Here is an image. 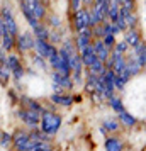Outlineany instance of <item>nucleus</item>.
I'll return each mask as SVG.
<instances>
[{
    "mask_svg": "<svg viewBox=\"0 0 146 151\" xmlns=\"http://www.w3.org/2000/svg\"><path fill=\"white\" fill-rule=\"evenodd\" d=\"M39 121H41V131L44 134H49V136H53L58 132L60 129V126H61V117L56 116L55 112H49V110H44L39 117Z\"/></svg>",
    "mask_w": 146,
    "mask_h": 151,
    "instance_id": "obj_1",
    "label": "nucleus"
},
{
    "mask_svg": "<svg viewBox=\"0 0 146 151\" xmlns=\"http://www.w3.org/2000/svg\"><path fill=\"white\" fill-rule=\"evenodd\" d=\"M75 29L78 34H92L90 19H88V9H80L75 12Z\"/></svg>",
    "mask_w": 146,
    "mask_h": 151,
    "instance_id": "obj_2",
    "label": "nucleus"
},
{
    "mask_svg": "<svg viewBox=\"0 0 146 151\" xmlns=\"http://www.w3.org/2000/svg\"><path fill=\"white\" fill-rule=\"evenodd\" d=\"M0 15H2V22H4V27H5V31H7L9 34L15 39V37H17V34H19V27H17V22H15V19H14L12 10H10L9 7H2Z\"/></svg>",
    "mask_w": 146,
    "mask_h": 151,
    "instance_id": "obj_3",
    "label": "nucleus"
},
{
    "mask_svg": "<svg viewBox=\"0 0 146 151\" xmlns=\"http://www.w3.org/2000/svg\"><path fill=\"white\" fill-rule=\"evenodd\" d=\"M34 48H36L37 55L41 56V58H51L53 55L58 53V49H56L53 44H49L48 41H42V39H36L34 41Z\"/></svg>",
    "mask_w": 146,
    "mask_h": 151,
    "instance_id": "obj_4",
    "label": "nucleus"
},
{
    "mask_svg": "<svg viewBox=\"0 0 146 151\" xmlns=\"http://www.w3.org/2000/svg\"><path fill=\"white\" fill-rule=\"evenodd\" d=\"M34 36H31V32H22V34H17L15 37V42L21 51H27V49L34 48Z\"/></svg>",
    "mask_w": 146,
    "mask_h": 151,
    "instance_id": "obj_5",
    "label": "nucleus"
},
{
    "mask_svg": "<svg viewBox=\"0 0 146 151\" xmlns=\"http://www.w3.org/2000/svg\"><path fill=\"white\" fill-rule=\"evenodd\" d=\"M27 2L29 9H31V12L34 15L37 21H42L44 19V15H46V7H44V4H42L41 0H26Z\"/></svg>",
    "mask_w": 146,
    "mask_h": 151,
    "instance_id": "obj_6",
    "label": "nucleus"
},
{
    "mask_svg": "<svg viewBox=\"0 0 146 151\" xmlns=\"http://www.w3.org/2000/svg\"><path fill=\"white\" fill-rule=\"evenodd\" d=\"M19 117H21L24 122L27 124V126H31V127H36L37 124H39V114L37 112H34V110H29V109H22L19 110Z\"/></svg>",
    "mask_w": 146,
    "mask_h": 151,
    "instance_id": "obj_7",
    "label": "nucleus"
},
{
    "mask_svg": "<svg viewBox=\"0 0 146 151\" xmlns=\"http://www.w3.org/2000/svg\"><path fill=\"white\" fill-rule=\"evenodd\" d=\"M92 46H93V51H95V56H97V60L100 61H105L109 56H111V49L105 48L102 39H95V41L92 42Z\"/></svg>",
    "mask_w": 146,
    "mask_h": 151,
    "instance_id": "obj_8",
    "label": "nucleus"
},
{
    "mask_svg": "<svg viewBox=\"0 0 146 151\" xmlns=\"http://www.w3.org/2000/svg\"><path fill=\"white\" fill-rule=\"evenodd\" d=\"M95 60H97V56H95L93 46H92V44H88V46H87L82 53H80V61H82V65H83V66H90Z\"/></svg>",
    "mask_w": 146,
    "mask_h": 151,
    "instance_id": "obj_9",
    "label": "nucleus"
},
{
    "mask_svg": "<svg viewBox=\"0 0 146 151\" xmlns=\"http://www.w3.org/2000/svg\"><path fill=\"white\" fill-rule=\"evenodd\" d=\"M124 41L127 46H138L139 42L143 41L141 39V34H139L136 29H127V31H124Z\"/></svg>",
    "mask_w": 146,
    "mask_h": 151,
    "instance_id": "obj_10",
    "label": "nucleus"
},
{
    "mask_svg": "<svg viewBox=\"0 0 146 151\" xmlns=\"http://www.w3.org/2000/svg\"><path fill=\"white\" fill-rule=\"evenodd\" d=\"M12 137H14V144L17 148V151H26V146L29 143L27 132H15V136H12Z\"/></svg>",
    "mask_w": 146,
    "mask_h": 151,
    "instance_id": "obj_11",
    "label": "nucleus"
},
{
    "mask_svg": "<svg viewBox=\"0 0 146 151\" xmlns=\"http://www.w3.org/2000/svg\"><path fill=\"white\" fill-rule=\"evenodd\" d=\"M134 56H136V60H138L139 66L145 68V65H146V44L143 41L139 42L138 46H134Z\"/></svg>",
    "mask_w": 146,
    "mask_h": 151,
    "instance_id": "obj_12",
    "label": "nucleus"
},
{
    "mask_svg": "<svg viewBox=\"0 0 146 151\" xmlns=\"http://www.w3.org/2000/svg\"><path fill=\"white\" fill-rule=\"evenodd\" d=\"M92 37L93 36L92 34H78L77 36V41H75V44H77V51H78V55L83 51L88 44H92Z\"/></svg>",
    "mask_w": 146,
    "mask_h": 151,
    "instance_id": "obj_13",
    "label": "nucleus"
},
{
    "mask_svg": "<svg viewBox=\"0 0 146 151\" xmlns=\"http://www.w3.org/2000/svg\"><path fill=\"white\" fill-rule=\"evenodd\" d=\"M53 82L58 85V87H61V88H71L73 87V83H71V78L70 76H63L60 73H53Z\"/></svg>",
    "mask_w": 146,
    "mask_h": 151,
    "instance_id": "obj_14",
    "label": "nucleus"
},
{
    "mask_svg": "<svg viewBox=\"0 0 146 151\" xmlns=\"http://www.w3.org/2000/svg\"><path fill=\"white\" fill-rule=\"evenodd\" d=\"M124 63H126V70L129 71V75H136V73H139L141 66H139V63H138V60H136V56L134 55L129 56L127 60H124Z\"/></svg>",
    "mask_w": 146,
    "mask_h": 151,
    "instance_id": "obj_15",
    "label": "nucleus"
},
{
    "mask_svg": "<svg viewBox=\"0 0 146 151\" xmlns=\"http://www.w3.org/2000/svg\"><path fill=\"white\" fill-rule=\"evenodd\" d=\"M122 150H124V146H122V143L119 141L117 137H107L105 151H122Z\"/></svg>",
    "mask_w": 146,
    "mask_h": 151,
    "instance_id": "obj_16",
    "label": "nucleus"
},
{
    "mask_svg": "<svg viewBox=\"0 0 146 151\" xmlns=\"http://www.w3.org/2000/svg\"><path fill=\"white\" fill-rule=\"evenodd\" d=\"M32 32H34V39H42V41H48L49 31H48V27H44L42 24H37L36 27H32Z\"/></svg>",
    "mask_w": 146,
    "mask_h": 151,
    "instance_id": "obj_17",
    "label": "nucleus"
},
{
    "mask_svg": "<svg viewBox=\"0 0 146 151\" xmlns=\"http://www.w3.org/2000/svg\"><path fill=\"white\" fill-rule=\"evenodd\" d=\"M104 71H105V65H104V61H100V60H95V61L88 66V73H90V75L100 76Z\"/></svg>",
    "mask_w": 146,
    "mask_h": 151,
    "instance_id": "obj_18",
    "label": "nucleus"
},
{
    "mask_svg": "<svg viewBox=\"0 0 146 151\" xmlns=\"http://www.w3.org/2000/svg\"><path fill=\"white\" fill-rule=\"evenodd\" d=\"M15 44V39L12 37V36L9 34V32H5V34L2 36V41H0V48L4 49V51H10V49L14 48Z\"/></svg>",
    "mask_w": 146,
    "mask_h": 151,
    "instance_id": "obj_19",
    "label": "nucleus"
},
{
    "mask_svg": "<svg viewBox=\"0 0 146 151\" xmlns=\"http://www.w3.org/2000/svg\"><path fill=\"white\" fill-rule=\"evenodd\" d=\"M51 100H53L55 104H61V105H71V104H73V97L55 93V95H51Z\"/></svg>",
    "mask_w": 146,
    "mask_h": 151,
    "instance_id": "obj_20",
    "label": "nucleus"
},
{
    "mask_svg": "<svg viewBox=\"0 0 146 151\" xmlns=\"http://www.w3.org/2000/svg\"><path fill=\"white\" fill-rule=\"evenodd\" d=\"M119 117H121V122L124 124V126H127V127H132V126H136V122H138V121H136L131 114H127L126 110H122V112L119 114Z\"/></svg>",
    "mask_w": 146,
    "mask_h": 151,
    "instance_id": "obj_21",
    "label": "nucleus"
},
{
    "mask_svg": "<svg viewBox=\"0 0 146 151\" xmlns=\"http://www.w3.org/2000/svg\"><path fill=\"white\" fill-rule=\"evenodd\" d=\"M109 104H111V107H112L114 110H116L117 114H121V112L124 110V105H122V100H121L119 97H111V99H109Z\"/></svg>",
    "mask_w": 146,
    "mask_h": 151,
    "instance_id": "obj_22",
    "label": "nucleus"
},
{
    "mask_svg": "<svg viewBox=\"0 0 146 151\" xmlns=\"http://www.w3.org/2000/svg\"><path fill=\"white\" fill-rule=\"evenodd\" d=\"M10 80V70L5 65H0V83L2 85H7Z\"/></svg>",
    "mask_w": 146,
    "mask_h": 151,
    "instance_id": "obj_23",
    "label": "nucleus"
},
{
    "mask_svg": "<svg viewBox=\"0 0 146 151\" xmlns=\"http://www.w3.org/2000/svg\"><path fill=\"white\" fill-rule=\"evenodd\" d=\"M24 102L27 104V107H26V109H29V110H34V112H37V114H41V112H42L41 104H37L36 100H32V99H26V97H24Z\"/></svg>",
    "mask_w": 146,
    "mask_h": 151,
    "instance_id": "obj_24",
    "label": "nucleus"
},
{
    "mask_svg": "<svg viewBox=\"0 0 146 151\" xmlns=\"http://www.w3.org/2000/svg\"><path fill=\"white\" fill-rule=\"evenodd\" d=\"M102 42H104V46L105 48H114V44H116V36H112V34H105L102 36Z\"/></svg>",
    "mask_w": 146,
    "mask_h": 151,
    "instance_id": "obj_25",
    "label": "nucleus"
},
{
    "mask_svg": "<svg viewBox=\"0 0 146 151\" xmlns=\"http://www.w3.org/2000/svg\"><path fill=\"white\" fill-rule=\"evenodd\" d=\"M114 48H116L114 51H117V53H121V55H124L129 46L126 44V41H121V42H116V44H114Z\"/></svg>",
    "mask_w": 146,
    "mask_h": 151,
    "instance_id": "obj_26",
    "label": "nucleus"
},
{
    "mask_svg": "<svg viewBox=\"0 0 146 151\" xmlns=\"http://www.w3.org/2000/svg\"><path fill=\"white\" fill-rule=\"evenodd\" d=\"M102 129L117 131V129H119V124H117V121H105V122H104V127H102Z\"/></svg>",
    "mask_w": 146,
    "mask_h": 151,
    "instance_id": "obj_27",
    "label": "nucleus"
},
{
    "mask_svg": "<svg viewBox=\"0 0 146 151\" xmlns=\"http://www.w3.org/2000/svg\"><path fill=\"white\" fill-rule=\"evenodd\" d=\"M12 141V136L9 134V132H4V134H0V144L2 146H9Z\"/></svg>",
    "mask_w": 146,
    "mask_h": 151,
    "instance_id": "obj_28",
    "label": "nucleus"
},
{
    "mask_svg": "<svg viewBox=\"0 0 146 151\" xmlns=\"http://www.w3.org/2000/svg\"><path fill=\"white\" fill-rule=\"evenodd\" d=\"M34 65H37L41 70H46V68H48V65H46V61H44V58H41L39 55L34 56Z\"/></svg>",
    "mask_w": 146,
    "mask_h": 151,
    "instance_id": "obj_29",
    "label": "nucleus"
},
{
    "mask_svg": "<svg viewBox=\"0 0 146 151\" xmlns=\"http://www.w3.org/2000/svg\"><path fill=\"white\" fill-rule=\"evenodd\" d=\"M70 2H71V10H73V14H75L77 10H80L82 5H83V4H82V0H70Z\"/></svg>",
    "mask_w": 146,
    "mask_h": 151,
    "instance_id": "obj_30",
    "label": "nucleus"
},
{
    "mask_svg": "<svg viewBox=\"0 0 146 151\" xmlns=\"http://www.w3.org/2000/svg\"><path fill=\"white\" fill-rule=\"evenodd\" d=\"M51 24H53V27H58V26H60V17L53 15V17H51Z\"/></svg>",
    "mask_w": 146,
    "mask_h": 151,
    "instance_id": "obj_31",
    "label": "nucleus"
},
{
    "mask_svg": "<svg viewBox=\"0 0 146 151\" xmlns=\"http://www.w3.org/2000/svg\"><path fill=\"white\" fill-rule=\"evenodd\" d=\"M5 61H7V56L4 55V49L0 48V65H5Z\"/></svg>",
    "mask_w": 146,
    "mask_h": 151,
    "instance_id": "obj_32",
    "label": "nucleus"
},
{
    "mask_svg": "<svg viewBox=\"0 0 146 151\" xmlns=\"http://www.w3.org/2000/svg\"><path fill=\"white\" fill-rule=\"evenodd\" d=\"M92 2H93V0H82V4H85L87 7H90V5H92Z\"/></svg>",
    "mask_w": 146,
    "mask_h": 151,
    "instance_id": "obj_33",
    "label": "nucleus"
},
{
    "mask_svg": "<svg viewBox=\"0 0 146 151\" xmlns=\"http://www.w3.org/2000/svg\"><path fill=\"white\" fill-rule=\"evenodd\" d=\"M36 151H51V150H36Z\"/></svg>",
    "mask_w": 146,
    "mask_h": 151,
    "instance_id": "obj_34",
    "label": "nucleus"
},
{
    "mask_svg": "<svg viewBox=\"0 0 146 151\" xmlns=\"http://www.w3.org/2000/svg\"><path fill=\"white\" fill-rule=\"evenodd\" d=\"M93 2H100V0H93ZM93 2H92V4H93Z\"/></svg>",
    "mask_w": 146,
    "mask_h": 151,
    "instance_id": "obj_35",
    "label": "nucleus"
},
{
    "mask_svg": "<svg viewBox=\"0 0 146 151\" xmlns=\"http://www.w3.org/2000/svg\"><path fill=\"white\" fill-rule=\"evenodd\" d=\"M0 134H2V132H0Z\"/></svg>",
    "mask_w": 146,
    "mask_h": 151,
    "instance_id": "obj_36",
    "label": "nucleus"
}]
</instances>
